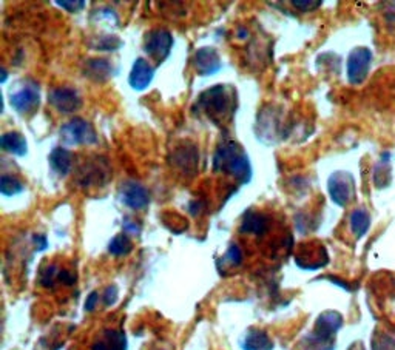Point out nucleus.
I'll return each instance as SVG.
<instances>
[{
	"label": "nucleus",
	"mask_w": 395,
	"mask_h": 350,
	"mask_svg": "<svg viewBox=\"0 0 395 350\" xmlns=\"http://www.w3.org/2000/svg\"><path fill=\"white\" fill-rule=\"evenodd\" d=\"M122 227H124V230H127L128 233H133V235H137V233H139V225L133 221H130V220H124Z\"/></svg>",
	"instance_id": "36"
},
{
	"label": "nucleus",
	"mask_w": 395,
	"mask_h": 350,
	"mask_svg": "<svg viewBox=\"0 0 395 350\" xmlns=\"http://www.w3.org/2000/svg\"><path fill=\"white\" fill-rule=\"evenodd\" d=\"M89 45L90 48L98 51H116L124 45V42L114 34H100L93 38L89 42Z\"/></svg>",
	"instance_id": "21"
},
{
	"label": "nucleus",
	"mask_w": 395,
	"mask_h": 350,
	"mask_svg": "<svg viewBox=\"0 0 395 350\" xmlns=\"http://www.w3.org/2000/svg\"><path fill=\"white\" fill-rule=\"evenodd\" d=\"M341 326H343V317L340 315V313L329 310V312L321 313V315L318 317L313 333H317L323 338L332 340L334 335L340 330Z\"/></svg>",
	"instance_id": "15"
},
{
	"label": "nucleus",
	"mask_w": 395,
	"mask_h": 350,
	"mask_svg": "<svg viewBox=\"0 0 395 350\" xmlns=\"http://www.w3.org/2000/svg\"><path fill=\"white\" fill-rule=\"evenodd\" d=\"M48 104L54 108L56 112L62 114H71L82 107V98L80 94L70 86H57L51 90L48 94Z\"/></svg>",
	"instance_id": "11"
},
{
	"label": "nucleus",
	"mask_w": 395,
	"mask_h": 350,
	"mask_svg": "<svg viewBox=\"0 0 395 350\" xmlns=\"http://www.w3.org/2000/svg\"><path fill=\"white\" fill-rule=\"evenodd\" d=\"M193 67L198 75L214 76L223 68V61L214 47H202L196 50L193 57Z\"/></svg>",
	"instance_id": "12"
},
{
	"label": "nucleus",
	"mask_w": 395,
	"mask_h": 350,
	"mask_svg": "<svg viewBox=\"0 0 395 350\" xmlns=\"http://www.w3.org/2000/svg\"><path fill=\"white\" fill-rule=\"evenodd\" d=\"M0 147H2V150L16 156H25L28 153V144L25 136L17 133V131L3 133L2 137H0Z\"/></svg>",
	"instance_id": "18"
},
{
	"label": "nucleus",
	"mask_w": 395,
	"mask_h": 350,
	"mask_svg": "<svg viewBox=\"0 0 395 350\" xmlns=\"http://www.w3.org/2000/svg\"><path fill=\"white\" fill-rule=\"evenodd\" d=\"M374 350H395V340L387 335H378L374 340Z\"/></svg>",
	"instance_id": "28"
},
{
	"label": "nucleus",
	"mask_w": 395,
	"mask_h": 350,
	"mask_svg": "<svg viewBox=\"0 0 395 350\" xmlns=\"http://www.w3.org/2000/svg\"><path fill=\"white\" fill-rule=\"evenodd\" d=\"M174 39L172 33L164 28H155L145 34L144 51L147 53L156 63H163L172 53Z\"/></svg>",
	"instance_id": "4"
},
{
	"label": "nucleus",
	"mask_w": 395,
	"mask_h": 350,
	"mask_svg": "<svg viewBox=\"0 0 395 350\" xmlns=\"http://www.w3.org/2000/svg\"><path fill=\"white\" fill-rule=\"evenodd\" d=\"M372 62V53L369 48L358 47L350 51L348 57V79L350 84L360 85L368 77Z\"/></svg>",
	"instance_id": "7"
},
{
	"label": "nucleus",
	"mask_w": 395,
	"mask_h": 350,
	"mask_svg": "<svg viewBox=\"0 0 395 350\" xmlns=\"http://www.w3.org/2000/svg\"><path fill=\"white\" fill-rule=\"evenodd\" d=\"M371 225V216L366 210H354L352 215H350V230H352L354 235L357 238L364 236L369 230Z\"/></svg>",
	"instance_id": "20"
},
{
	"label": "nucleus",
	"mask_w": 395,
	"mask_h": 350,
	"mask_svg": "<svg viewBox=\"0 0 395 350\" xmlns=\"http://www.w3.org/2000/svg\"><path fill=\"white\" fill-rule=\"evenodd\" d=\"M116 75L113 63L104 57H93L84 63V76L89 77L93 82H107Z\"/></svg>",
	"instance_id": "14"
},
{
	"label": "nucleus",
	"mask_w": 395,
	"mask_h": 350,
	"mask_svg": "<svg viewBox=\"0 0 395 350\" xmlns=\"http://www.w3.org/2000/svg\"><path fill=\"white\" fill-rule=\"evenodd\" d=\"M34 241V244H36V249H38V252H42V250H45L47 247H48V243H47V238L43 236V235H36L33 238Z\"/></svg>",
	"instance_id": "35"
},
{
	"label": "nucleus",
	"mask_w": 395,
	"mask_h": 350,
	"mask_svg": "<svg viewBox=\"0 0 395 350\" xmlns=\"http://www.w3.org/2000/svg\"><path fill=\"white\" fill-rule=\"evenodd\" d=\"M24 184H22L20 179L14 178L13 174H2L0 178V193L3 196H14L24 192Z\"/></svg>",
	"instance_id": "23"
},
{
	"label": "nucleus",
	"mask_w": 395,
	"mask_h": 350,
	"mask_svg": "<svg viewBox=\"0 0 395 350\" xmlns=\"http://www.w3.org/2000/svg\"><path fill=\"white\" fill-rule=\"evenodd\" d=\"M99 301V294L98 291H91L90 296L87 298V303H85V310L87 312H93L94 309H96V304Z\"/></svg>",
	"instance_id": "34"
},
{
	"label": "nucleus",
	"mask_w": 395,
	"mask_h": 350,
	"mask_svg": "<svg viewBox=\"0 0 395 350\" xmlns=\"http://www.w3.org/2000/svg\"><path fill=\"white\" fill-rule=\"evenodd\" d=\"M244 350H274V341L269 338V335L261 329H248L243 340Z\"/></svg>",
	"instance_id": "19"
},
{
	"label": "nucleus",
	"mask_w": 395,
	"mask_h": 350,
	"mask_svg": "<svg viewBox=\"0 0 395 350\" xmlns=\"http://www.w3.org/2000/svg\"><path fill=\"white\" fill-rule=\"evenodd\" d=\"M327 190L331 199L340 207H346L352 201L355 192L354 176L349 172H335L327 181Z\"/></svg>",
	"instance_id": "6"
},
{
	"label": "nucleus",
	"mask_w": 395,
	"mask_h": 350,
	"mask_svg": "<svg viewBox=\"0 0 395 350\" xmlns=\"http://www.w3.org/2000/svg\"><path fill=\"white\" fill-rule=\"evenodd\" d=\"M57 280H59L62 284H65V286H73V284L76 282V276L68 271H61L59 276H57Z\"/></svg>",
	"instance_id": "33"
},
{
	"label": "nucleus",
	"mask_w": 395,
	"mask_h": 350,
	"mask_svg": "<svg viewBox=\"0 0 395 350\" xmlns=\"http://www.w3.org/2000/svg\"><path fill=\"white\" fill-rule=\"evenodd\" d=\"M57 276H59L57 267L56 266H48L40 272V284L43 287H53L54 280L57 278Z\"/></svg>",
	"instance_id": "26"
},
{
	"label": "nucleus",
	"mask_w": 395,
	"mask_h": 350,
	"mask_svg": "<svg viewBox=\"0 0 395 350\" xmlns=\"http://www.w3.org/2000/svg\"><path fill=\"white\" fill-rule=\"evenodd\" d=\"M374 182L378 188H385L386 185H389L391 182V167L387 165V155L382 159V162L375 165L374 170Z\"/></svg>",
	"instance_id": "25"
},
{
	"label": "nucleus",
	"mask_w": 395,
	"mask_h": 350,
	"mask_svg": "<svg viewBox=\"0 0 395 350\" xmlns=\"http://www.w3.org/2000/svg\"><path fill=\"white\" fill-rule=\"evenodd\" d=\"M11 107L22 116H30L39 108L40 104V89L39 84L30 80L20 86L19 90L10 94Z\"/></svg>",
	"instance_id": "5"
},
{
	"label": "nucleus",
	"mask_w": 395,
	"mask_h": 350,
	"mask_svg": "<svg viewBox=\"0 0 395 350\" xmlns=\"http://www.w3.org/2000/svg\"><path fill=\"white\" fill-rule=\"evenodd\" d=\"M387 8H385V20L386 24L391 28H395V2H391L386 5Z\"/></svg>",
	"instance_id": "32"
},
{
	"label": "nucleus",
	"mask_w": 395,
	"mask_h": 350,
	"mask_svg": "<svg viewBox=\"0 0 395 350\" xmlns=\"http://www.w3.org/2000/svg\"><path fill=\"white\" fill-rule=\"evenodd\" d=\"M57 6H61V8H64L65 11H68V13H79V11H82L85 8V2H82V0H79V2H67V0H57L56 2Z\"/></svg>",
	"instance_id": "29"
},
{
	"label": "nucleus",
	"mask_w": 395,
	"mask_h": 350,
	"mask_svg": "<svg viewBox=\"0 0 395 350\" xmlns=\"http://www.w3.org/2000/svg\"><path fill=\"white\" fill-rule=\"evenodd\" d=\"M292 5H294L297 10L307 13V11H313V10L320 8V6L323 5V2H320V0H317V2H307V0H292Z\"/></svg>",
	"instance_id": "30"
},
{
	"label": "nucleus",
	"mask_w": 395,
	"mask_h": 350,
	"mask_svg": "<svg viewBox=\"0 0 395 350\" xmlns=\"http://www.w3.org/2000/svg\"><path fill=\"white\" fill-rule=\"evenodd\" d=\"M195 107L211 123L223 127L237 112V90L230 85H215L201 93Z\"/></svg>",
	"instance_id": "1"
},
{
	"label": "nucleus",
	"mask_w": 395,
	"mask_h": 350,
	"mask_svg": "<svg viewBox=\"0 0 395 350\" xmlns=\"http://www.w3.org/2000/svg\"><path fill=\"white\" fill-rule=\"evenodd\" d=\"M48 162L51 170H53L57 176L65 178L67 174H70L73 169V155L71 151L64 147H56L53 151L50 153Z\"/></svg>",
	"instance_id": "17"
},
{
	"label": "nucleus",
	"mask_w": 395,
	"mask_h": 350,
	"mask_svg": "<svg viewBox=\"0 0 395 350\" xmlns=\"http://www.w3.org/2000/svg\"><path fill=\"white\" fill-rule=\"evenodd\" d=\"M118 295H119L118 287H116V286L107 287L105 291H104V304L105 305H113L116 301H118Z\"/></svg>",
	"instance_id": "31"
},
{
	"label": "nucleus",
	"mask_w": 395,
	"mask_h": 350,
	"mask_svg": "<svg viewBox=\"0 0 395 350\" xmlns=\"http://www.w3.org/2000/svg\"><path fill=\"white\" fill-rule=\"evenodd\" d=\"M170 164L186 176H195L200 165V150L193 144H182L173 150Z\"/></svg>",
	"instance_id": "9"
},
{
	"label": "nucleus",
	"mask_w": 395,
	"mask_h": 350,
	"mask_svg": "<svg viewBox=\"0 0 395 350\" xmlns=\"http://www.w3.org/2000/svg\"><path fill=\"white\" fill-rule=\"evenodd\" d=\"M110 179V165L107 159L96 158L89 160L82 169H80V176L77 179L80 187H100L105 185Z\"/></svg>",
	"instance_id": "10"
},
{
	"label": "nucleus",
	"mask_w": 395,
	"mask_h": 350,
	"mask_svg": "<svg viewBox=\"0 0 395 350\" xmlns=\"http://www.w3.org/2000/svg\"><path fill=\"white\" fill-rule=\"evenodd\" d=\"M267 230H269V218L255 210H248L239 225V231L247 233V235L262 236Z\"/></svg>",
	"instance_id": "16"
},
{
	"label": "nucleus",
	"mask_w": 395,
	"mask_h": 350,
	"mask_svg": "<svg viewBox=\"0 0 395 350\" xmlns=\"http://www.w3.org/2000/svg\"><path fill=\"white\" fill-rule=\"evenodd\" d=\"M104 342L110 350H127V337L122 330H105Z\"/></svg>",
	"instance_id": "24"
},
{
	"label": "nucleus",
	"mask_w": 395,
	"mask_h": 350,
	"mask_svg": "<svg viewBox=\"0 0 395 350\" xmlns=\"http://www.w3.org/2000/svg\"><path fill=\"white\" fill-rule=\"evenodd\" d=\"M224 261H228L230 266H241V262H243V252H241L239 247L237 244H232L228 252H225V257Z\"/></svg>",
	"instance_id": "27"
},
{
	"label": "nucleus",
	"mask_w": 395,
	"mask_h": 350,
	"mask_svg": "<svg viewBox=\"0 0 395 350\" xmlns=\"http://www.w3.org/2000/svg\"><path fill=\"white\" fill-rule=\"evenodd\" d=\"M119 199L124 206L131 210H144L150 204V192L141 182L128 179L119 187Z\"/></svg>",
	"instance_id": "8"
},
{
	"label": "nucleus",
	"mask_w": 395,
	"mask_h": 350,
	"mask_svg": "<svg viewBox=\"0 0 395 350\" xmlns=\"http://www.w3.org/2000/svg\"><path fill=\"white\" fill-rule=\"evenodd\" d=\"M61 141L65 145H93L98 142L96 130L91 122L82 118H73L59 130Z\"/></svg>",
	"instance_id": "3"
},
{
	"label": "nucleus",
	"mask_w": 395,
	"mask_h": 350,
	"mask_svg": "<svg viewBox=\"0 0 395 350\" xmlns=\"http://www.w3.org/2000/svg\"><path fill=\"white\" fill-rule=\"evenodd\" d=\"M153 77H155V68L144 57H137L128 76V84L131 89L135 91L147 90L153 82Z\"/></svg>",
	"instance_id": "13"
},
{
	"label": "nucleus",
	"mask_w": 395,
	"mask_h": 350,
	"mask_svg": "<svg viewBox=\"0 0 395 350\" xmlns=\"http://www.w3.org/2000/svg\"><path fill=\"white\" fill-rule=\"evenodd\" d=\"M0 73H2V79H0V82L5 84V82H6V77H8V73H6L5 68H0Z\"/></svg>",
	"instance_id": "37"
},
{
	"label": "nucleus",
	"mask_w": 395,
	"mask_h": 350,
	"mask_svg": "<svg viewBox=\"0 0 395 350\" xmlns=\"http://www.w3.org/2000/svg\"><path fill=\"white\" fill-rule=\"evenodd\" d=\"M131 250H133V244L127 235H118L114 236L108 244V252L114 254V257H124V254H128Z\"/></svg>",
	"instance_id": "22"
},
{
	"label": "nucleus",
	"mask_w": 395,
	"mask_h": 350,
	"mask_svg": "<svg viewBox=\"0 0 395 350\" xmlns=\"http://www.w3.org/2000/svg\"><path fill=\"white\" fill-rule=\"evenodd\" d=\"M214 170L230 174L241 184H248L252 181L253 172L247 153L238 142L224 141L218 145L214 155Z\"/></svg>",
	"instance_id": "2"
}]
</instances>
